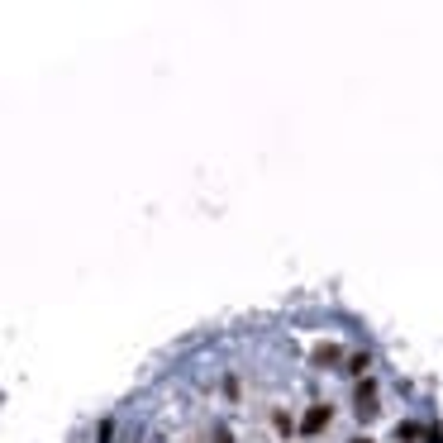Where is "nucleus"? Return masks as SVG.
Listing matches in <instances>:
<instances>
[{"label":"nucleus","mask_w":443,"mask_h":443,"mask_svg":"<svg viewBox=\"0 0 443 443\" xmlns=\"http://www.w3.org/2000/svg\"><path fill=\"white\" fill-rule=\"evenodd\" d=\"M310 363L315 367H333V363H343V348H338V343H315Z\"/></svg>","instance_id":"obj_3"},{"label":"nucleus","mask_w":443,"mask_h":443,"mask_svg":"<svg viewBox=\"0 0 443 443\" xmlns=\"http://www.w3.org/2000/svg\"><path fill=\"white\" fill-rule=\"evenodd\" d=\"M353 410H358V420H372V415H377V381H358Z\"/></svg>","instance_id":"obj_1"},{"label":"nucleus","mask_w":443,"mask_h":443,"mask_svg":"<svg viewBox=\"0 0 443 443\" xmlns=\"http://www.w3.org/2000/svg\"><path fill=\"white\" fill-rule=\"evenodd\" d=\"M396 439L400 443H415V439H425V429L415 425V420H400V425H396Z\"/></svg>","instance_id":"obj_4"},{"label":"nucleus","mask_w":443,"mask_h":443,"mask_svg":"<svg viewBox=\"0 0 443 443\" xmlns=\"http://www.w3.org/2000/svg\"><path fill=\"white\" fill-rule=\"evenodd\" d=\"M272 425L282 429V434H291V429H296V425H291V415H286V410H272Z\"/></svg>","instance_id":"obj_6"},{"label":"nucleus","mask_w":443,"mask_h":443,"mask_svg":"<svg viewBox=\"0 0 443 443\" xmlns=\"http://www.w3.org/2000/svg\"><path fill=\"white\" fill-rule=\"evenodd\" d=\"M367 367H372V358H367V353H358V358H348V372H353V377H363Z\"/></svg>","instance_id":"obj_5"},{"label":"nucleus","mask_w":443,"mask_h":443,"mask_svg":"<svg viewBox=\"0 0 443 443\" xmlns=\"http://www.w3.org/2000/svg\"><path fill=\"white\" fill-rule=\"evenodd\" d=\"M210 443H229V429L220 425V429H215V434H210Z\"/></svg>","instance_id":"obj_8"},{"label":"nucleus","mask_w":443,"mask_h":443,"mask_svg":"<svg viewBox=\"0 0 443 443\" xmlns=\"http://www.w3.org/2000/svg\"><path fill=\"white\" fill-rule=\"evenodd\" d=\"M110 429H114L110 420H100V429H95V443H110Z\"/></svg>","instance_id":"obj_7"},{"label":"nucleus","mask_w":443,"mask_h":443,"mask_svg":"<svg viewBox=\"0 0 443 443\" xmlns=\"http://www.w3.org/2000/svg\"><path fill=\"white\" fill-rule=\"evenodd\" d=\"M329 425H333V410H329V405H310V410H305V420H301L305 434H324Z\"/></svg>","instance_id":"obj_2"},{"label":"nucleus","mask_w":443,"mask_h":443,"mask_svg":"<svg viewBox=\"0 0 443 443\" xmlns=\"http://www.w3.org/2000/svg\"><path fill=\"white\" fill-rule=\"evenodd\" d=\"M348 443H372V439H348Z\"/></svg>","instance_id":"obj_9"}]
</instances>
